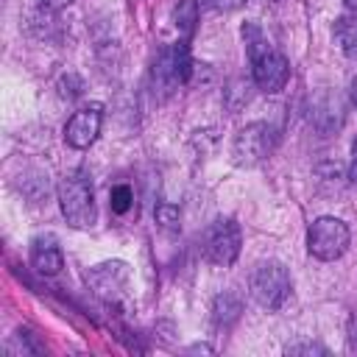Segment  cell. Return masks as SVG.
<instances>
[{
    "mask_svg": "<svg viewBox=\"0 0 357 357\" xmlns=\"http://www.w3.org/2000/svg\"><path fill=\"white\" fill-rule=\"evenodd\" d=\"M240 33H243L245 53H248V61H251L254 84H257L262 92H268V95L282 92L284 84L290 81V61L268 42V36L262 33L259 25L245 22Z\"/></svg>",
    "mask_w": 357,
    "mask_h": 357,
    "instance_id": "6da1fadb",
    "label": "cell"
},
{
    "mask_svg": "<svg viewBox=\"0 0 357 357\" xmlns=\"http://www.w3.org/2000/svg\"><path fill=\"white\" fill-rule=\"evenodd\" d=\"M59 206L70 226L75 229L95 226L98 220L95 195H92V181L84 170H73L59 181Z\"/></svg>",
    "mask_w": 357,
    "mask_h": 357,
    "instance_id": "7a4b0ae2",
    "label": "cell"
},
{
    "mask_svg": "<svg viewBox=\"0 0 357 357\" xmlns=\"http://www.w3.org/2000/svg\"><path fill=\"white\" fill-rule=\"evenodd\" d=\"M349 240H351L349 226L340 218L326 215V218L312 220V226L307 231V251L321 262H332L349 248Z\"/></svg>",
    "mask_w": 357,
    "mask_h": 357,
    "instance_id": "3957f363",
    "label": "cell"
},
{
    "mask_svg": "<svg viewBox=\"0 0 357 357\" xmlns=\"http://www.w3.org/2000/svg\"><path fill=\"white\" fill-rule=\"evenodd\" d=\"M251 296L257 298L259 307L265 310H279L287 296H290V273L282 262L268 259L262 265H257L254 276H251Z\"/></svg>",
    "mask_w": 357,
    "mask_h": 357,
    "instance_id": "277c9868",
    "label": "cell"
},
{
    "mask_svg": "<svg viewBox=\"0 0 357 357\" xmlns=\"http://www.w3.org/2000/svg\"><path fill=\"white\" fill-rule=\"evenodd\" d=\"M240 245H243L240 226H237L231 218H218V220L206 229V234H204V257H206L212 265L229 268V265L240 257Z\"/></svg>",
    "mask_w": 357,
    "mask_h": 357,
    "instance_id": "5b68a950",
    "label": "cell"
},
{
    "mask_svg": "<svg viewBox=\"0 0 357 357\" xmlns=\"http://www.w3.org/2000/svg\"><path fill=\"white\" fill-rule=\"evenodd\" d=\"M192 67L195 64L190 59V47L184 42H176V45L165 47L156 56V61H153V84L159 89L170 92V89H176V86H181V84L190 81Z\"/></svg>",
    "mask_w": 357,
    "mask_h": 357,
    "instance_id": "8992f818",
    "label": "cell"
},
{
    "mask_svg": "<svg viewBox=\"0 0 357 357\" xmlns=\"http://www.w3.org/2000/svg\"><path fill=\"white\" fill-rule=\"evenodd\" d=\"M273 142H276V137H273V128L268 123H251L234 134L231 156L237 165L254 167L262 159H268V153L273 151Z\"/></svg>",
    "mask_w": 357,
    "mask_h": 357,
    "instance_id": "52a82bcc",
    "label": "cell"
},
{
    "mask_svg": "<svg viewBox=\"0 0 357 357\" xmlns=\"http://www.w3.org/2000/svg\"><path fill=\"white\" fill-rule=\"evenodd\" d=\"M128 276H131V273H128V265L120 262V259H114V262H100V265H95V268L89 271V276H86V282H89V287H92L103 301L114 304V301L123 298L126 284H128Z\"/></svg>",
    "mask_w": 357,
    "mask_h": 357,
    "instance_id": "ba28073f",
    "label": "cell"
},
{
    "mask_svg": "<svg viewBox=\"0 0 357 357\" xmlns=\"http://www.w3.org/2000/svg\"><path fill=\"white\" fill-rule=\"evenodd\" d=\"M100 123H103V114H100V106H86V109H78L67 126H64V139L70 148L75 151H84L89 148L98 134H100Z\"/></svg>",
    "mask_w": 357,
    "mask_h": 357,
    "instance_id": "9c48e42d",
    "label": "cell"
},
{
    "mask_svg": "<svg viewBox=\"0 0 357 357\" xmlns=\"http://www.w3.org/2000/svg\"><path fill=\"white\" fill-rule=\"evenodd\" d=\"M31 265L42 276H56L64 268V257H61V248H59V243H56L53 234L36 237L31 243Z\"/></svg>",
    "mask_w": 357,
    "mask_h": 357,
    "instance_id": "30bf717a",
    "label": "cell"
},
{
    "mask_svg": "<svg viewBox=\"0 0 357 357\" xmlns=\"http://www.w3.org/2000/svg\"><path fill=\"white\" fill-rule=\"evenodd\" d=\"M335 39L340 45V50L357 61V14H346V17H337L335 22Z\"/></svg>",
    "mask_w": 357,
    "mask_h": 357,
    "instance_id": "8fae6325",
    "label": "cell"
},
{
    "mask_svg": "<svg viewBox=\"0 0 357 357\" xmlns=\"http://www.w3.org/2000/svg\"><path fill=\"white\" fill-rule=\"evenodd\" d=\"M173 22H176L178 33L184 39H190L198 25V0H178V6L173 11Z\"/></svg>",
    "mask_w": 357,
    "mask_h": 357,
    "instance_id": "7c38bea8",
    "label": "cell"
},
{
    "mask_svg": "<svg viewBox=\"0 0 357 357\" xmlns=\"http://www.w3.org/2000/svg\"><path fill=\"white\" fill-rule=\"evenodd\" d=\"M153 218H156V223H159L162 231L178 234V229H181V212H178V206H173V204H159L156 212H153Z\"/></svg>",
    "mask_w": 357,
    "mask_h": 357,
    "instance_id": "4fadbf2b",
    "label": "cell"
},
{
    "mask_svg": "<svg viewBox=\"0 0 357 357\" xmlns=\"http://www.w3.org/2000/svg\"><path fill=\"white\" fill-rule=\"evenodd\" d=\"M109 206H112L114 215H126V212H131V206H134V190H131L128 184H117V187H112V192H109Z\"/></svg>",
    "mask_w": 357,
    "mask_h": 357,
    "instance_id": "5bb4252c",
    "label": "cell"
},
{
    "mask_svg": "<svg viewBox=\"0 0 357 357\" xmlns=\"http://www.w3.org/2000/svg\"><path fill=\"white\" fill-rule=\"evenodd\" d=\"M237 315H240V301L234 296H229V293L218 296V301H215V318L220 324H231Z\"/></svg>",
    "mask_w": 357,
    "mask_h": 357,
    "instance_id": "9a60e30c",
    "label": "cell"
},
{
    "mask_svg": "<svg viewBox=\"0 0 357 357\" xmlns=\"http://www.w3.org/2000/svg\"><path fill=\"white\" fill-rule=\"evenodd\" d=\"M209 8H215V11H237L245 0H204Z\"/></svg>",
    "mask_w": 357,
    "mask_h": 357,
    "instance_id": "2e32d148",
    "label": "cell"
},
{
    "mask_svg": "<svg viewBox=\"0 0 357 357\" xmlns=\"http://www.w3.org/2000/svg\"><path fill=\"white\" fill-rule=\"evenodd\" d=\"M287 351L290 354H298V351H304V354H326V349L324 346H318V343H298V346H287Z\"/></svg>",
    "mask_w": 357,
    "mask_h": 357,
    "instance_id": "e0dca14e",
    "label": "cell"
},
{
    "mask_svg": "<svg viewBox=\"0 0 357 357\" xmlns=\"http://www.w3.org/2000/svg\"><path fill=\"white\" fill-rule=\"evenodd\" d=\"M45 8H50V11H59V8H64V6H70L73 0H39Z\"/></svg>",
    "mask_w": 357,
    "mask_h": 357,
    "instance_id": "ac0fdd59",
    "label": "cell"
},
{
    "mask_svg": "<svg viewBox=\"0 0 357 357\" xmlns=\"http://www.w3.org/2000/svg\"><path fill=\"white\" fill-rule=\"evenodd\" d=\"M351 181H357V137L351 142Z\"/></svg>",
    "mask_w": 357,
    "mask_h": 357,
    "instance_id": "d6986e66",
    "label": "cell"
},
{
    "mask_svg": "<svg viewBox=\"0 0 357 357\" xmlns=\"http://www.w3.org/2000/svg\"><path fill=\"white\" fill-rule=\"evenodd\" d=\"M349 95H351V103L357 106V78L351 81V86H349Z\"/></svg>",
    "mask_w": 357,
    "mask_h": 357,
    "instance_id": "ffe728a7",
    "label": "cell"
},
{
    "mask_svg": "<svg viewBox=\"0 0 357 357\" xmlns=\"http://www.w3.org/2000/svg\"><path fill=\"white\" fill-rule=\"evenodd\" d=\"M343 3H346L349 8H357V0H343Z\"/></svg>",
    "mask_w": 357,
    "mask_h": 357,
    "instance_id": "44dd1931",
    "label": "cell"
}]
</instances>
